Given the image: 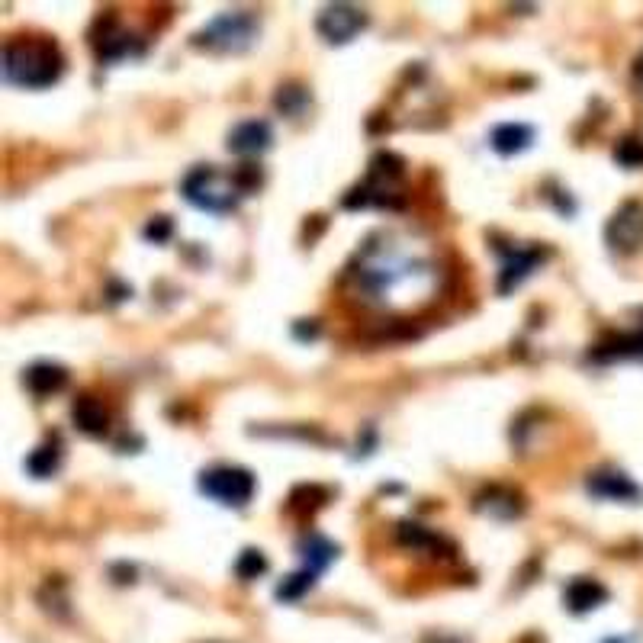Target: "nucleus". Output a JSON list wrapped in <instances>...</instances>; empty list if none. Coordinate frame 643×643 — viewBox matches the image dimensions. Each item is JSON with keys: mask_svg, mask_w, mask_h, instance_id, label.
I'll use <instances>...</instances> for the list:
<instances>
[{"mask_svg": "<svg viewBox=\"0 0 643 643\" xmlns=\"http://www.w3.org/2000/svg\"><path fill=\"white\" fill-rule=\"evenodd\" d=\"M393 235H377L358 251L354 264L347 267V284L354 296L370 306H386L399 286L425 290L438 277V267L409 248H399Z\"/></svg>", "mask_w": 643, "mask_h": 643, "instance_id": "f257e3e1", "label": "nucleus"}, {"mask_svg": "<svg viewBox=\"0 0 643 643\" xmlns=\"http://www.w3.org/2000/svg\"><path fill=\"white\" fill-rule=\"evenodd\" d=\"M4 75L10 84L26 90L52 88L65 75V55L52 39L20 36L4 46Z\"/></svg>", "mask_w": 643, "mask_h": 643, "instance_id": "f03ea898", "label": "nucleus"}, {"mask_svg": "<svg viewBox=\"0 0 643 643\" xmlns=\"http://www.w3.org/2000/svg\"><path fill=\"white\" fill-rule=\"evenodd\" d=\"M183 197L187 203H193L197 210L206 213H232L238 206V200L248 197V190L238 181V171H219L213 164L193 168L183 181Z\"/></svg>", "mask_w": 643, "mask_h": 643, "instance_id": "7ed1b4c3", "label": "nucleus"}, {"mask_svg": "<svg viewBox=\"0 0 643 643\" xmlns=\"http://www.w3.org/2000/svg\"><path fill=\"white\" fill-rule=\"evenodd\" d=\"M257 36V16L248 10H229L219 14L213 23H206L197 36L193 46L210 48V52H244Z\"/></svg>", "mask_w": 643, "mask_h": 643, "instance_id": "20e7f679", "label": "nucleus"}, {"mask_svg": "<svg viewBox=\"0 0 643 643\" xmlns=\"http://www.w3.org/2000/svg\"><path fill=\"white\" fill-rule=\"evenodd\" d=\"M257 482H254V473L244 467H210L200 473V493L216 499L219 505H232V508H242L251 502L254 495Z\"/></svg>", "mask_w": 643, "mask_h": 643, "instance_id": "39448f33", "label": "nucleus"}, {"mask_svg": "<svg viewBox=\"0 0 643 643\" xmlns=\"http://www.w3.org/2000/svg\"><path fill=\"white\" fill-rule=\"evenodd\" d=\"M90 46H94L97 58L109 65V61H122L136 52V36L129 33V29L109 14V16H100V20H97L94 33H90Z\"/></svg>", "mask_w": 643, "mask_h": 643, "instance_id": "423d86ee", "label": "nucleus"}, {"mask_svg": "<svg viewBox=\"0 0 643 643\" xmlns=\"http://www.w3.org/2000/svg\"><path fill=\"white\" fill-rule=\"evenodd\" d=\"M364 26H367V14L358 7H351V4H335V7H328L316 23L318 36H322L326 42H332V46H345V42H351Z\"/></svg>", "mask_w": 643, "mask_h": 643, "instance_id": "0eeeda50", "label": "nucleus"}, {"mask_svg": "<svg viewBox=\"0 0 643 643\" xmlns=\"http://www.w3.org/2000/svg\"><path fill=\"white\" fill-rule=\"evenodd\" d=\"M605 238L615 251H637L643 244V203H624L611 216Z\"/></svg>", "mask_w": 643, "mask_h": 643, "instance_id": "6e6552de", "label": "nucleus"}, {"mask_svg": "<svg viewBox=\"0 0 643 643\" xmlns=\"http://www.w3.org/2000/svg\"><path fill=\"white\" fill-rule=\"evenodd\" d=\"M271 122L264 119H244L229 132V151H235V155H261L271 149Z\"/></svg>", "mask_w": 643, "mask_h": 643, "instance_id": "1a4fd4ad", "label": "nucleus"}, {"mask_svg": "<svg viewBox=\"0 0 643 643\" xmlns=\"http://www.w3.org/2000/svg\"><path fill=\"white\" fill-rule=\"evenodd\" d=\"M589 493L598 495V499H611V502H634L640 499V489H637V482L630 480L627 473H621V470H596V473H589Z\"/></svg>", "mask_w": 643, "mask_h": 643, "instance_id": "9d476101", "label": "nucleus"}, {"mask_svg": "<svg viewBox=\"0 0 643 643\" xmlns=\"http://www.w3.org/2000/svg\"><path fill=\"white\" fill-rule=\"evenodd\" d=\"M71 419H75V425L81 428L84 434H94V438H100V434H107L109 428V412L107 406H103L97 396L84 393L75 399V406H71Z\"/></svg>", "mask_w": 643, "mask_h": 643, "instance_id": "9b49d317", "label": "nucleus"}, {"mask_svg": "<svg viewBox=\"0 0 643 643\" xmlns=\"http://www.w3.org/2000/svg\"><path fill=\"white\" fill-rule=\"evenodd\" d=\"M23 383H26V389L33 396H52V393H61V389L68 386V370L58 364L42 360V364H33L26 373H23Z\"/></svg>", "mask_w": 643, "mask_h": 643, "instance_id": "f8f14e48", "label": "nucleus"}, {"mask_svg": "<svg viewBox=\"0 0 643 643\" xmlns=\"http://www.w3.org/2000/svg\"><path fill=\"white\" fill-rule=\"evenodd\" d=\"M541 251L537 248H528V251H522V248H514L512 254L505 257V267H502V277H499V293H508V290H514V286L522 284L524 277H528L531 271L537 267V261H541Z\"/></svg>", "mask_w": 643, "mask_h": 643, "instance_id": "ddd939ff", "label": "nucleus"}, {"mask_svg": "<svg viewBox=\"0 0 643 643\" xmlns=\"http://www.w3.org/2000/svg\"><path fill=\"white\" fill-rule=\"evenodd\" d=\"M534 139V129L524 126V122H502V126L493 129V136H489V145H493L499 155H518L524 151Z\"/></svg>", "mask_w": 643, "mask_h": 643, "instance_id": "4468645a", "label": "nucleus"}, {"mask_svg": "<svg viewBox=\"0 0 643 643\" xmlns=\"http://www.w3.org/2000/svg\"><path fill=\"white\" fill-rule=\"evenodd\" d=\"M522 499L518 493L512 489H502V486H493L476 499V512H486L493 518H514V514H522Z\"/></svg>", "mask_w": 643, "mask_h": 643, "instance_id": "2eb2a0df", "label": "nucleus"}, {"mask_svg": "<svg viewBox=\"0 0 643 643\" xmlns=\"http://www.w3.org/2000/svg\"><path fill=\"white\" fill-rule=\"evenodd\" d=\"M608 598V589H605L598 579H573V583L566 586V605L573 611H592L598 608V605Z\"/></svg>", "mask_w": 643, "mask_h": 643, "instance_id": "dca6fc26", "label": "nucleus"}, {"mask_svg": "<svg viewBox=\"0 0 643 643\" xmlns=\"http://www.w3.org/2000/svg\"><path fill=\"white\" fill-rule=\"evenodd\" d=\"M299 554H303V560H306V569L322 573V569L338 556V547L322 534H306L303 541H299Z\"/></svg>", "mask_w": 643, "mask_h": 643, "instance_id": "f3484780", "label": "nucleus"}, {"mask_svg": "<svg viewBox=\"0 0 643 643\" xmlns=\"http://www.w3.org/2000/svg\"><path fill=\"white\" fill-rule=\"evenodd\" d=\"M58 463H61L58 438H48L46 444H39L33 454L26 457V470L36 476V480H46V476H52L55 470H58Z\"/></svg>", "mask_w": 643, "mask_h": 643, "instance_id": "a211bd4d", "label": "nucleus"}, {"mask_svg": "<svg viewBox=\"0 0 643 643\" xmlns=\"http://www.w3.org/2000/svg\"><path fill=\"white\" fill-rule=\"evenodd\" d=\"M309 103H312V97L303 84H284V88L277 90V97H274V107H277L284 116H293V119L303 116Z\"/></svg>", "mask_w": 643, "mask_h": 643, "instance_id": "6ab92c4d", "label": "nucleus"}, {"mask_svg": "<svg viewBox=\"0 0 643 643\" xmlns=\"http://www.w3.org/2000/svg\"><path fill=\"white\" fill-rule=\"evenodd\" d=\"M316 576L318 573H312V569H299V573L286 576L284 583L277 586V598L280 602H299V598L316 586Z\"/></svg>", "mask_w": 643, "mask_h": 643, "instance_id": "aec40b11", "label": "nucleus"}, {"mask_svg": "<svg viewBox=\"0 0 643 643\" xmlns=\"http://www.w3.org/2000/svg\"><path fill=\"white\" fill-rule=\"evenodd\" d=\"M399 541L406 544V547H415V550L441 547V537L431 534V531H425L421 524H415V522H402L399 524Z\"/></svg>", "mask_w": 643, "mask_h": 643, "instance_id": "412c9836", "label": "nucleus"}, {"mask_svg": "<svg viewBox=\"0 0 643 643\" xmlns=\"http://www.w3.org/2000/svg\"><path fill=\"white\" fill-rule=\"evenodd\" d=\"M235 573L238 579H257V576L267 573V556L261 554V550H244L242 556H238L235 563Z\"/></svg>", "mask_w": 643, "mask_h": 643, "instance_id": "4be33fe9", "label": "nucleus"}, {"mask_svg": "<svg viewBox=\"0 0 643 643\" xmlns=\"http://www.w3.org/2000/svg\"><path fill=\"white\" fill-rule=\"evenodd\" d=\"M615 158L624 164V168H643V142L640 139H621L615 149Z\"/></svg>", "mask_w": 643, "mask_h": 643, "instance_id": "5701e85b", "label": "nucleus"}, {"mask_svg": "<svg viewBox=\"0 0 643 643\" xmlns=\"http://www.w3.org/2000/svg\"><path fill=\"white\" fill-rule=\"evenodd\" d=\"M168 235H171V219L168 216H158V219H151V223L145 225V238H149V242L161 244V242H168Z\"/></svg>", "mask_w": 643, "mask_h": 643, "instance_id": "b1692460", "label": "nucleus"}]
</instances>
